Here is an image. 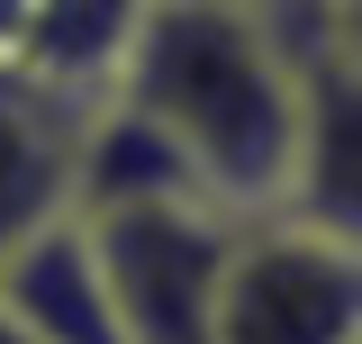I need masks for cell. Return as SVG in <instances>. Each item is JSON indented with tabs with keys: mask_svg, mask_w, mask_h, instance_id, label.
<instances>
[{
	"mask_svg": "<svg viewBox=\"0 0 362 344\" xmlns=\"http://www.w3.org/2000/svg\"><path fill=\"white\" fill-rule=\"evenodd\" d=\"M299 64L308 28L245 9V0H154L127 45L118 100H136L173 136L190 181L226 217H272L290 181L299 127Z\"/></svg>",
	"mask_w": 362,
	"mask_h": 344,
	"instance_id": "6da1fadb",
	"label": "cell"
},
{
	"mask_svg": "<svg viewBox=\"0 0 362 344\" xmlns=\"http://www.w3.org/2000/svg\"><path fill=\"white\" fill-rule=\"evenodd\" d=\"M209 344H362V254L299 217H235Z\"/></svg>",
	"mask_w": 362,
	"mask_h": 344,
	"instance_id": "7a4b0ae2",
	"label": "cell"
},
{
	"mask_svg": "<svg viewBox=\"0 0 362 344\" xmlns=\"http://www.w3.org/2000/svg\"><path fill=\"white\" fill-rule=\"evenodd\" d=\"M118 336L127 344H209L218 272L235 245V217L218 200H145V209H100L82 217Z\"/></svg>",
	"mask_w": 362,
	"mask_h": 344,
	"instance_id": "3957f363",
	"label": "cell"
},
{
	"mask_svg": "<svg viewBox=\"0 0 362 344\" xmlns=\"http://www.w3.org/2000/svg\"><path fill=\"white\" fill-rule=\"evenodd\" d=\"M281 217L362 254V64L308 37L299 64V127H290V181Z\"/></svg>",
	"mask_w": 362,
	"mask_h": 344,
	"instance_id": "277c9868",
	"label": "cell"
},
{
	"mask_svg": "<svg viewBox=\"0 0 362 344\" xmlns=\"http://www.w3.org/2000/svg\"><path fill=\"white\" fill-rule=\"evenodd\" d=\"M73 127H82V100L0 64V254L73 217Z\"/></svg>",
	"mask_w": 362,
	"mask_h": 344,
	"instance_id": "5b68a950",
	"label": "cell"
},
{
	"mask_svg": "<svg viewBox=\"0 0 362 344\" xmlns=\"http://www.w3.org/2000/svg\"><path fill=\"white\" fill-rule=\"evenodd\" d=\"M0 308H9L37 344H127L82 217H54V227H37L18 254H0Z\"/></svg>",
	"mask_w": 362,
	"mask_h": 344,
	"instance_id": "8992f818",
	"label": "cell"
},
{
	"mask_svg": "<svg viewBox=\"0 0 362 344\" xmlns=\"http://www.w3.org/2000/svg\"><path fill=\"white\" fill-rule=\"evenodd\" d=\"M154 0H28V28H18V73L64 100H100L127 73V45L145 28Z\"/></svg>",
	"mask_w": 362,
	"mask_h": 344,
	"instance_id": "52a82bcc",
	"label": "cell"
},
{
	"mask_svg": "<svg viewBox=\"0 0 362 344\" xmlns=\"http://www.w3.org/2000/svg\"><path fill=\"white\" fill-rule=\"evenodd\" d=\"M317 45H335V55L362 64V0H317Z\"/></svg>",
	"mask_w": 362,
	"mask_h": 344,
	"instance_id": "ba28073f",
	"label": "cell"
},
{
	"mask_svg": "<svg viewBox=\"0 0 362 344\" xmlns=\"http://www.w3.org/2000/svg\"><path fill=\"white\" fill-rule=\"evenodd\" d=\"M18 28H28V0H0V64H18Z\"/></svg>",
	"mask_w": 362,
	"mask_h": 344,
	"instance_id": "9c48e42d",
	"label": "cell"
},
{
	"mask_svg": "<svg viewBox=\"0 0 362 344\" xmlns=\"http://www.w3.org/2000/svg\"><path fill=\"white\" fill-rule=\"evenodd\" d=\"M245 9H272V18H290V28L317 37V0H245Z\"/></svg>",
	"mask_w": 362,
	"mask_h": 344,
	"instance_id": "30bf717a",
	"label": "cell"
},
{
	"mask_svg": "<svg viewBox=\"0 0 362 344\" xmlns=\"http://www.w3.org/2000/svg\"><path fill=\"white\" fill-rule=\"evenodd\" d=\"M0 344H37V336H28V326H18V317L0 308Z\"/></svg>",
	"mask_w": 362,
	"mask_h": 344,
	"instance_id": "8fae6325",
	"label": "cell"
}]
</instances>
